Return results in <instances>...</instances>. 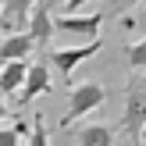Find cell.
Returning a JSON list of instances; mask_svg holds the SVG:
<instances>
[{
  "label": "cell",
  "instance_id": "obj_5",
  "mask_svg": "<svg viewBox=\"0 0 146 146\" xmlns=\"http://www.w3.org/2000/svg\"><path fill=\"white\" fill-rule=\"evenodd\" d=\"M32 50H39V46L29 32H11L0 39V61H29Z\"/></svg>",
  "mask_w": 146,
  "mask_h": 146
},
{
  "label": "cell",
  "instance_id": "obj_2",
  "mask_svg": "<svg viewBox=\"0 0 146 146\" xmlns=\"http://www.w3.org/2000/svg\"><path fill=\"white\" fill-rule=\"evenodd\" d=\"M57 32H75V36H93L100 39V29H104V14L100 11H86V14H54Z\"/></svg>",
  "mask_w": 146,
  "mask_h": 146
},
{
  "label": "cell",
  "instance_id": "obj_11",
  "mask_svg": "<svg viewBox=\"0 0 146 146\" xmlns=\"http://www.w3.org/2000/svg\"><path fill=\"white\" fill-rule=\"evenodd\" d=\"M0 146H25L14 132V125H0Z\"/></svg>",
  "mask_w": 146,
  "mask_h": 146
},
{
  "label": "cell",
  "instance_id": "obj_9",
  "mask_svg": "<svg viewBox=\"0 0 146 146\" xmlns=\"http://www.w3.org/2000/svg\"><path fill=\"white\" fill-rule=\"evenodd\" d=\"M125 61H128V68H132V71H146V36L125 50Z\"/></svg>",
  "mask_w": 146,
  "mask_h": 146
},
{
  "label": "cell",
  "instance_id": "obj_17",
  "mask_svg": "<svg viewBox=\"0 0 146 146\" xmlns=\"http://www.w3.org/2000/svg\"><path fill=\"white\" fill-rule=\"evenodd\" d=\"M139 146H146V128H143V139H139Z\"/></svg>",
  "mask_w": 146,
  "mask_h": 146
},
{
  "label": "cell",
  "instance_id": "obj_6",
  "mask_svg": "<svg viewBox=\"0 0 146 146\" xmlns=\"http://www.w3.org/2000/svg\"><path fill=\"white\" fill-rule=\"evenodd\" d=\"M57 25H54V11H46L43 4L32 7V18H29V36L36 39V46H46L50 39H54Z\"/></svg>",
  "mask_w": 146,
  "mask_h": 146
},
{
  "label": "cell",
  "instance_id": "obj_1",
  "mask_svg": "<svg viewBox=\"0 0 146 146\" xmlns=\"http://www.w3.org/2000/svg\"><path fill=\"white\" fill-rule=\"evenodd\" d=\"M104 100H107V86H100V82H78V86H71L68 111H64V118H61V128L68 132L78 118L100 111V107H104Z\"/></svg>",
  "mask_w": 146,
  "mask_h": 146
},
{
  "label": "cell",
  "instance_id": "obj_14",
  "mask_svg": "<svg viewBox=\"0 0 146 146\" xmlns=\"http://www.w3.org/2000/svg\"><path fill=\"white\" fill-rule=\"evenodd\" d=\"M132 7H139V0H111V14H125Z\"/></svg>",
  "mask_w": 146,
  "mask_h": 146
},
{
  "label": "cell",
  "instance_id": "obj_16",
  "mask_svg": "<svg viewBox=\"0 0 146 146\" xmlns=\"http://www.w3.org/2000/svg\"><path fill=\"white\" fill-rule=\"evenodd\" d=\"M7 114H11V107H7V96L0 93V125H4V118H7Z\"/></svg>",
  "mask_w": 146,
  "mask_h": 146
},
{
  "label": "cell",
  "instance_id": "obj_3",
  "mask_svg": "<svg viewBox=\"0 0 146 146\" xmlns=\"http://www.w3.org/2000/svg\"><path fill=\"white\" fill-rule=\"evenodd\" d=\"M100 50H104V43L100 39H93V43H86V46H68V50H54L50 54V64H54L61 75H75V68L82 61H89V57H96Z\"/></svg>",
  "mask_w": 146,
  "mask_h": 146
},
{
  "label": "cell",
  "instance_id": "obj_15",
  "mask_svg": "<svg viewBox=\"0 0 146 146\" xmlns=\"http://www.w3.org/2000/svg\"><path fill=\"white\" fill-rule=\"evenodd\" d=\"M43 7H46V11H64V4H68V0H39Z\"/></svg>",
  "mask_w": 146,
  "mask_h": 146
},
{
  "label": "cell",
  "instance_id": "obj_19",
  "mask_svg": "<svg viewBox=\"0 0 146 146\" xmlns=\"http://www.w3.org/2000/svg\"><path fill=\"white\" fill-rule=\"evenodd\" d=\"M0 11H4V0H0Z\"/></svg>",
  "mask_w": 146,
  "mask_h": 146
},
{
  "label": "cell",
  "instance_id": "obj_13",
  "mask_svg": "<svg viewBox=\"0 0 146 146\" xmlns=\"http://www.w3.org/2000/svg\"><path fill=\"white\" fill-rule=\"evenodd\" d=\"M96 0H68L64 4V14H86V7H93Z\"/></svg>",
  "mask_w": 146,
  "mask_h": 146
},
{
  "label": "cell",
  "instance_id": "obj_10",
  "mask_svg": "<svg viewBox=\"0 0 146 146\" xmlns=\"http://www.w3.org/2000/svg\"><path fill=\"white\" fill-rule=\"evenodd\" d=\"M25 146H50V132H46V125H43V114L32 118V135H29Z\"/></svg>",
  "mask_w": 146,
  "mask_h": 146
},
{
  "label": "cell",
  "instance_id": "obj_7",
  "mask_svg": "<svg viewBox=\"0 0 146 146\" xmlns=\"http://www.w3.org/2000/svg\"><path fill=\"white\" fill-rule=\"evenodd\" d=\"M25 75H29V61H4V71H0V93L7 100L18 96L21 86H25Z\"/></svg>",
  "mask_w": 146,
  "mask_h": 146
},
{
  "label": "cell",
  "instance_id": "obj_18",
  "mask_svg": "<svg viewBox=\"0 0 146 146\" xmlns=\"http://www.w3.org/2000/svg\"><path fill=\"white\" fill-rule=\"evenodd\" d=\"M4 36H7V32H4V25H0V39H4Z\"/></svg>",
  "mask_w": 146,
  "mask_h": 146
},
{
  "label": "cell",
  "instance_id": "obj_12",
  "mask_svg": "<svg viewBox=\"0 0 146 146\" xmlns=\"http://www.w3.org/2000/svg\"><path fill=\"white\" fill-rule=\"evenodd\" d=\"M121 29H139V32L146 36V7L135 14V18H121Z\"/></svg>",
  "mask_w": 146,
  "mask_h": 146
},
{
  "label": "cell",
  "instance_id": "obj_20",
  "mask_svg": "<svg viewBox=\"0 0 146 146\" xmlns=\"http://www.w3.org/2000/svg\"><path fill=\"white\" fill-rule=\"evenodd\" d=\"M0 71H4V61H0Z\"/></svg>",
  "mask_w": 146,
  "mask_h": 146
},
{
  "label": "cell",
  "instance_id": "obj_4",
  "mask_svg": "<svg viewBox=\"0 0 146 146\" xmlns=\"http://www.w3.org/2000/svg\"><path fill=\"white\" fill-rule=\"evenodd\" d=\"M43 93H50V68H46V61L29 64V75H25L21 93H18V104H29V100L43 96Z\"/></svg>",
  "mask_w": 146,
  "mask_h": 146
},
{
  "label": "cell",
  "instance_id": "obj_8",
  "mask_svg": "<svg viewBox=\"0 0 146 146\" xmlns=\"http://www.w3.org/2000/svg\"><path fill=\"white\" fill-rule=\"evenodd\" d=\"M75 135H78V146H114V139H118L111 125H86Z\"/></svg>",
  "mask_w": 146,
  "mask_h": 146
}]
</instances>
